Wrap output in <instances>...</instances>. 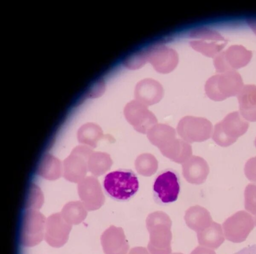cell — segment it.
Masks as SVG:
<instances>
[{"label":"cell","instance_id":"15","mask_svg":"<svg viewBox=\"0 0 256 254\" xmlns=\"http://www.w3.org/2000/svg\"><path fill=\"white\" fill-rule=\"evenodd\" d=\"M134 95L136 100L146 106L160 102L163 95L162 85L156 80L145 78L136 85Z\"/></svg>","mask_w":256,"mask_h":254},{"label":"cell","instance_id":"16","mask_svg":"<svg viewBox=\"0 0 256 254\" xmlns=\"http://www.w3.org/2000/svg\"><path fill=\"white\" fill-rule=\"evenodd\" d=\"M159 150L163 156L178 164L184 163L192 156L190 144L176 136L166 142Z\"/></svg>","mask_w":256,"mask_h":254},{"label":"cell","instance_id":"3","mask_svg":"<svg viewBox=\"0 0 256 254\" xmlns=\"http://www.w3.org/2000/svg\"><path fill=\"white\" fill-rule=\"evenodd\" d=\"M244 86L240 75L236 71H230L211 76L206 81L204 90L210 99L222 101L238 96Z\"/></svg>","mask_w":256,"mask_h":254},{"label":"cell","instance_id":"24","mask_svg":"<svg viewBox=\"0 0 256 254\" xmlns=\"http://www.w3.org/2000/svg\"><path fill=\"white\" fill-rule=\"evenodd\" d=\"M246 22L252 30L256 34V16L247 18Z\"/></svg>","mask_w":256,"mask_h":254},{"label":"cell","instance_id":"22","mask_svg":"<svg viewBox=\"0 0 256 254\" xmlns=\"http://www.w3.org/2000/svg\"><path fill=\"white\" fill-rule=\"evenodd\" d=\"M233 254H256V244L248 245Z\"/></svg>","mask_w":256,"mask_h":254},{"label":"cell","instance_id":"4","mask_svg":"<svg viewBox=\"0 0 256 254\" xmlns=\"http://www.w3.org/2000/svg\"><path fill=\"white\" fill-rule=\"evenodd\" d=\"M249 126L248 122L238 112H230L215 124L212 138L220 146H229L247 132Z\"/></svg>","mask_w":256,"mask_h":254},{"label":"cell","instance_id":"11","mask_svg":"<svg viewBox=\"0 0 256 254\" xmlns=\"http://www.w3.org/2000/svg\"><path fill=\"white\" fill-rule=\"evenodd\" d=\"M45 228L44 238L46 242L52 246L58 248L66 242L72 225L62 216L53 215L46 220Z\"/></svg>","mask_w":256,"mask_h":254},{"label":"cell","instance_id":"26","mask_svg":"<svg viewBox=\"0 0 256 254\" xmlns=\"http://www.w3.org/2000/svg\"><path fill=\"white\" fill-rule=\"evenodd\" d=\"M254 144H255V146L256 147V139L254 140Z\"/></svg>","mask_w":256,"mask_h":254},{"label":"cell","instance_id":"25","mask_svg":"<svg viewBox=\"0 0 256 254\" xmlns=\"http://www.w3.org/2000/svg\"><path fill=\"white\" fill-rule=\"evenodd\" d=\"M172 254H182V253H180V252H174V253H173Z\"/></svg>","mask_w":256,"mask_h":254},{"label":"cell","instance_id":"2","mask_svg":"<svg viewBox=\"0 0 256 254\" xmlns=\"http://www.w3.org/2000/svg\"><path fill=\"white\" fill-rule=\"evenodd\" d=\"M102 186L105 192L116 200H127L132 198L139 188L136 174L130 169L110 172L104 177Z\"/></svg>","mask_w":256,"mask_h":254},{"label":"cell","instance_id":"23","mask_svg":"<svg viewBox=\"0 0 256 254\" xmlns=\"http://www.w3.org/2000/svg\"><path fill=\"white\" fill-rule=\"evenodd\" d=\"M128 254H150L147 249L142 246H136L132 248Z\"/></svg>","mask_w":256,"mask_h":254},{"label":"cell","instance_id":"14","mask_svg":"<svg viewBox=\"0 0 256 254\" xmlns=\"http://www.w3.org/2000/svg\"><path fill=\"white\" fill-rule=\"evenodd\" d=\"M182 174L190 184H200L205 182L210 172L206 161L202 158L192 156L182 164Z\"/></svg>","mask_w":256,"mask_h":254},{"label":"cell","instance_id":"6","mask_svg":"<svg viewBox=\"0 0 256 254\" xmlns=\"http://www.w3.org/2000/svg\"><path fill=\"white\" fill-rule=\"evenodd\" d=\"M176 130L182 139L188 143L202 142L210 138L212 124L204 118L188 116L180 120Z\"/></svg>","mask_w":256,"mask_h":254},{"label":"cell","instance_id":"9","mask_svg":"<svg viewBox=\"0 0 256 254\" xmlns=\"http://www.w3.org/2000/svg\"><path fill=\"white\" fill-rule=\"evenodd\" d=\"M252 52L240 45L230 46L219 53L214 58V64L217 72L222 73L246 66L250 60Z\"/></svg>","mask_w":256,"mask_h":254},{"label":"cell","instance_id":"8","mask_svg":"<svg viewBox=\"0 0 256 254\" xmlns=\"http://www.w3.org/2000/svg\"><path fill=\"white\" fill-rule=\"evenodd\" d=\"M124 114L128 122L136 132L141 134H147L158 122L155 115L147 106L136 100L126 105Z\"/></svg>","mask_w":256,"mask_h":254},{"label":"cell","instance_id":"12","mask_svg":"<svg viewBox=\"0 0 256 254\" xmlns=\"http://www.w3.org/2000/svg\"><path fill=\"white\" fill-rule=\"evenodd\" d=\"M46 220L40 214L26 216L23 220L21 242L26 246H33L40 243L44 237Z\"/></svg>","mask_w":256,"mask_h":254},{"label":"cell","instance_id":"7","mask_svg":"<svg viewBox=\"0 0 256 254\" xmlns=\"http://www.w3.org/2000/svg\"><path fill=\"white\" fill-rule=\"evenodd\" d=\"M180 188L178 174L175 170L168 168L155 178L152 186L154 196L160 203H172L177 200Z\"/></svg>","mask_w":256,"mask_h":254},{"label":"cell","instance_id":"17","mask_svg":"<svg viewBox=\"0 0 256 254\" xmlns=\"http://www.w3.org/2000/svg\"><path fill=\"white\" fill-rule=\"evenodd\" d=\"M237 96L242 116L248 121L256 122V86H244Z\"/></svg>","mask_w":256,"mask_h":254},{"label":"cell","instance_id":"18","mask_svg":"<svg viewBox=\"0 0 256 254\" xmlns=\"http://www.w3.org/2000/svg\"><path fill=\"white\" fill-rule=\"evenodd\" d=\"M150 142L158 148L170 138L176 136V130L166 124H158L148 132Z\"/></svg>","mask_w":256,"mask_h":254},{"label":"cell","instance_id":"10","mask_svg":"<svg viewBox=\"0 0 256 254\" xmlns=\"http://www.w3.org/2000/svg\"><path fill=\"white\" fill-rule=\"evenodd\" d=\"M148 62L157 72L167 74L176 66L178 56L172 48L163 45L154 46L146 50Z\"/></svg>","mask_w":256,"mask_h":254},{"label":"cell","instance_id":"13","mask_svg":"<svg viewBox=\"0 0 256 254\" xmlns=\"http://www.w3.org/2000/svg\"><path fill=\"white\" fill-rule=\"evenodd\" d=\"M101 244L105 254H126L129 244L123 229L111 226L102 234Z\"/></svg>","mask_w":256,"mask_h":254},{"label":"cell","instance_id":"1","mask_svg":"<svg viewBox=\"0 0 256 254\" xmlns=\"http://www.w3.org/2000/svg\"><path fill=\"white\" fill-rule=\"evenodd\" d=\"M172 222L164 212L156 211L148 215L146 226L150 234L148 249L150 254H170Z\"/></svg>","mask_w":256,"mask_h":254},{"label":"cell","instance_id":"20","mask_svg":"<svg viewBox=\"0 0 256 254\" xmlns=\"http://www.w3.org/2000/svg\"><path fill=\"white\" fill-rule=\"evenodd\" d=\"M146 62V52L141 51L128 58L124 61L123 64L129 69L136 70L142 66Z\"/></svg>","mask_w":256,"mask_h":254},{"label":"cell","instance_id":"19","mask_svg":"<svg viewBox=\"0 0 256 254\" xmlns=\"http://www.w3.org/2000/svg\"><path fill=\"white\" fill-rule=\"evenodd\" d=\"M136 172L144 176H150L158 168V162L155 156L149 153L139 155L135 161Z\"/></svg>","mask_w":256,"mask_h":254},{"label":"cell","instance_id":"5","mask_svg":"<svg viewBox=\"0 0 256 254\" xmlns=\"http://www.w3.org/2000/svg\"><path fill=\"white\" fill-rule=\"evenodd\" d=\"M189 40L193 49L208 57H215L227 44V40L218 32L204 27L192 30Z\"/></svg>","mask_w":256,"mask_h":254},{"label":"cell","instance_id":"21","mask_svg":"<svg viewBox=\"0 0 256 254\" xmlns=\"http://www.w3.org/2000/svg\"><path fill=\"white\" fill-rule=\"evenodd\" d=\"M244 172L249 180L256 182V156L247 160L244 166Z\"/></svg>","mask_w":256,"mask_h":254}]
</instances>
